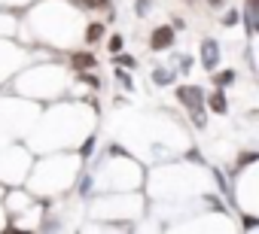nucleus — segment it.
<instances>
[{
  "mask_svg": "<svg viewBox=\"0 0 259 234\" xmlns=\"http://www.w3.org/2000/svg\"><path fill=\"white\" fill-rule=\"evenodd\" d=\"M177 100L192 112V109H201L204 106V91L198 85H177Z\"/></svg>",
  "mask_w": 259,
  "mask_h": 234,
  "instance_id": "obj_1",
  "label": "nucleus"
},
{
  "mask_svg": "<svg viewBox=\"0 0 259 234\" xmlns=\"http://www.w3.org/2000/svg\"><path fill=\"white\" fill-rule=\"evenodd\" d=\"M174 37H177V31H174L171 25H159V28L150 34V49H153V52H165V49L174 46Z\"/></svg>",
  "mask_w": 259,
  "mask_h": 234,
  "instance_id": "obj_2",
  "label": "nucleus"
},
{
  "mask_svg": "<svg viewBox=\"0 0 259 234\" xmlns=\"http://www.w3.org/2000/svg\"><path fill=\"white\" fill-rule=\"evenodd\" d=\"M217 64H220V46H217V40H201V67L207 73H213Z\"/></svg>",
  "mask_w": 259,
  "mask_h": 234,
  "instance_id": "obj_3",
  "label": "nucleus"
},
{
  "mask_svg": "<svg viewBox=\"0 0 259 234\" xmlns=\"http://www.w3.org/2000/svg\"><path fill=\"white\" fill-rule=\"evenodd\" d=\"M70 67L79 73V70H95L98 67V58L92 55V52H73L70 55Z\"/></svg>",
  "mask_w": 259,
  "mask_h": 234,
  "instance_id": "obj_4",
  "label": "nucleus"
},
{
  "mask_svg": "<svg viewBox=\"0 0 259 234\" xmlns=\"http://www.w3.org/2000/svg\"><path fill=\"white\" fill-rule=\"evenodd\" d=\"M204 100H207V106H210L213 112H226V109H229V103H226V94H223V88H213V91H210V94H207Z\"/></svg>",
  "mask_w": 259,
  "mask_h": 234,
  "instance_id": "obj_5",
  "label": "nucleus"
},
{
  "mask_svg": "<svg viewBox=\"0 0 259 234\" xmlns=\"http://www.w3.org/2000/svg\"><path fill=\"white\" fill-rule=\"evenodd\" d=\"M101 37H104V25H101V22H92V25L85 28V43L92 46V43H98Z\"/></svg>",
  "mask_w": 259,
  "mask_h": 234,
  "instance_id": "obj_6",
  "label": "nucleus"
},
{
  "mask_svg": "<svg viewBox=\"0 0 259 234\" xmlns=\"http://www.w3.org/2000/svg\"><path fill=\"white\" fill-rule=\"evenodd\" d=\"M153 82H156V85H171V82H174V70H165V67L153 70Z\"/></svg>",
  "mask_w": 259,
  "mask_h": 234,
  "instance_id": "obj_7",
  "label": "nucleus"
},
{
  "mask_svg": "<svg viewBox=\"0 0 259 234\" xmlns=\"http://www.w3.org/2000/svg\"><path fill=\"white\" fill-rule=\"evenodd\" d=\"M76 4L85 10H110V0H76Z\"/></svg>",
  "mask_w": 259,
  "mask_h": 234,
  "instance_id": "obj_8",
  "label": "nucleus"
},
{
  "mask_svg": "<svg viewBox=\"0 0 259 234\" xmlns=\"http://www.w3.org/2000/svg\"><path fill=\"white\" fill-rule=\"evenodd\" d=\"M122 46H125V37H122V34H113V37L107 40V49H110L113 55H116V52H122Z\"/></svg>",
  "mask_w": 259,
  "mask_h": 234,
  "instance_id": "obj_9",
  "label": "nucleus"
},
{
  "mask_svg": "<svg viewBox=\"0 0 259 234\" xmlns=\"http://www.w3.org/2000/svg\"><path fill=\"white\" fill-rule=\"evenodd\" d=\"M213 82L223 88V85H229V82H235V70H223V73H217L213 76Z\"/></svg>",
  "mask_w": 259,
  "mask_h": 234,
  "instance_id": "obj_10",
  "label": "nucleus"
},
{
  "mask_svg": "<svg viewBox=\"0 0 259 234\" xmlns=\"http://www.w3.org/2000/svg\"><path fill=\"white\" fill-rule=\"evenodd\" d=\"M192 125H195V128H204V125H207V119H204V106H201V109H192Z\"/></svg>",
  "mask_w": 259,
  "mask_h": 234,
  "instance_id": "obj_11",
  "label": "nucleus"
},
{
  "mask_svg": "<svg viewBox=\"0 0 259 234\" xmlns=\"http://www.w3.org/2000/svg\"><path fill=\"white\" fill-rule=\"evenodd\" d=\"M223 25H226V28L238 25V10H229V13H226V19H223Z\"/></svg>",
  "mask_w": 259,
  "mask_h": 234,
  "instance_id": "obj_12",
  "label": "nucleus"
},
{
  "mask_svg": "<svg viewBox=\"0 0 259 234\" xmlns=\"http://www.w3.org/2000/svg\"><path fill=\"white\" fill-rule=\"evenodd\" d=\"M177 67H180V70L186 73V70L192 67V58H189V55H177Z\"/></svg>",
  "mask_w": 259,
  "mask_h": 234,
  "instance_id": "obj_13",
  "label": "nucleus"
},
{
  "mask_svg": "<svg viewBox=\"0 0 259 234\" xmlns=\"http://www.w3.org/2000/svg\"><path fill=\"white\" fill-rule=\"evenodd\" d=\"M150 7H153V0H141V4H135V13H138V16H144Z\"/></svg>",
  "mask_w": 259,
  "mask_h": 234,
  "instance_id": "obj_14",
  "label": "nucleus"
},
{
  "mask_svg": "<svg viewBox=\"0 0 259 234\" xmlns=\"http://www.w3.org/2000/svg\"><path fill=\"white\" fill-rule=\"evenodd\" d=\"M256 161V152H244L241 155V161H238V167H244V164H253Z\"/></svg>",
  "mask_w": 259,
  "mask_h": 234,
  "instance_id": "obj_15",
  "label": "nucleus"
},
{
  "mask_svg": "<svg viewBox=\"0 0 259 234\" xmlns=\"http://www.w3.org/2000/svg\"><path fill=\"white\" fill-rule=\"evenodd\" d=\"M116 55H119V52H116ZM116 61H119V64H125V67H135V64H138V61H135L132 55H119Z\"/></svg>",
  "mask_w": 259,
  "mask_h": 234,
  "instance_id": "obj_16",
  "label": "nucleus"
},
{
  "mask_svg": "<svg viewBox=\"0 0 259 234\" xmlns=\"http://www.w3.org/2000/svg\"><path fill=\"white\" fill-rule=\"evenodd\" d=\"M247 13H253L259 19V0H247Z\"/></svg>",
  "mask_w": 259,
  "mask_h": 234,
  "instance_id": "obj_17",
  "label": "nucleus"
},
{
  "mask_svg": "<svg viewBox=\"0 0 259 234\" xmlns=\"http://www.w3.org/2000/svg\"><path fill=\"white\" fill-rule=\"evenodd\" d=\"M171 28H174V31H183V28H186V22H183V19H174V25H171Z\"/></svg>",
  "mask_w": 259,
  "mask_h": 234,
  "instance_id": "obj_18",
  "label": "nucleus"
},
{
  "mask_svg": "<svg viewBox=\"0 0 259 234\" xmlns=\"http://www.w3.org/2000/svg\"><path fill=\"white\" fill-rule=\"evenodd\" d=\"M207 7H213V10H217V7H223V0H207Z\"/></svg>",
  "mask_w": 259,
  "mask_h": 234,
  "instance_id": "obj_19",
  "label": "nucleus"
}]
</instances>
